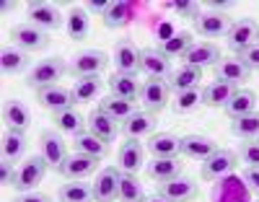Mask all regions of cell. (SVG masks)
I'll use <instances>...</instances> for the list:
<instances>
[{"instance_id": "28", "label": "cell", "mask_w": 259, "mask_h": 202, "mask_svg": "<svg viewBox=\"0 0 259 202\" xmlns=\"http://www.w3.org/2000/svg\"><path fill=\"white\" fill-rule=\"evenodd\" d=\"M73 153H83L96 161H104L109 155V143L99 140L94 132H80L78 138H73Z\"/></svg>"}, {"instance_id": "31", "label": "cell", "mask_w": 259, "mask_h": 202, "mask_svg": "<svg viewBox=\"0 0 259 202\" xmlns=\"http://www.w3.org/2000/svg\"><path fill=\"white\" fill-rule=\"evenodd\" d=\"M215 73V80H226V83H233V86H241L244 80H249L251 70H246V67L236 60V57H228V60H221L218 65L212 67Z\"/></svg>"}, {"instance_id": "44", "label": "cell", "mask_w": 259, "mask_h": 202, "mask_svg": "<svg viewBox=\"0 0 259 202\" xmlns=\"http://www.w3.org/2000/svg\"><path fill=\"white\" fill-rule=\"evenodd\" d=\"M236 60H239L246 70H259V44H251L249 50L239 52V55H236Z\"/></svg>"}, {"instance_id": "40", "label": "cell", "mask_w": 259, "mask_h": 202, "mask_svg": "<svg viewBox=\"0 0 259 202\" xmlns=\"http://www.w3.org/2000/svg\"><path fill=\"white\" fill-rule=\"evenodd\" d=\"M202 104V88H189V91H182V94H174V99H171V111L174 114H189V111H194Z\"/></svg>"}, {"instance_id": "3", "label": "cell", "mask_w": 259, "mask_h": 202, "mask_svg": "<svg viewBox=\"0 0 259 202\" xmlns=\"http://www.w3.org/2000/svg\"><path fill=\"white\" fill-rule=\"evenodd\" d=\"M236 166H239V153L218 148L207 161H202L200 176L205 179V182H218V179H226L228 174H233Z\"/></svg>"}, {"instance_id": "32", "label": "cell", "mask_w": 259, "mask_h": 202, "mask_svg": "<svg viewBox=\"0 0 259 202\" xmlns=\"http://www.w3.org/2000/svg\"><path fill=\"white\" fill-rule=\"evenodd\" d=\"M140 86L135 75H127V73H114L109 78V88H112V96L124 99V101H140Z\"/></svg>"}, {"instance_id": "21", "label": "cell", "mask_w": 259, "mask_h": 202, "mask_svg": "<svg viewBox=\"0 0 259 202\" xmlns=\"http://www.w3.org/2000/svg\"><path fill=\"white\" fill-rule=\"evenodd\" d=\"M148 153L153 158H177V155H182V138L171 132H156L148 140Z\"/></svg>"}, {"instance_id": "47", "label": "cell", "mask_w": 259, "mask_h": 202, "mask_svg": "<svg viewBox=\"0 0 259 202\" xmlns=\"http://www.w3.org/2000/svg\"><path fill=\"white\" fill-rule=\"evenodd\" d=\"M244 182H246V187L259 197V169H246V171H244Z\"/></svg>"}, {"instance_id": "27", "label": "cell", "mask_w": 259, "mask_h": 202, "mask_svg": "<svg viewBox=\"0 0 259 202\" xmlns=\"http://www.w3.org/2000/svg\"><path fill=\"white\" fill-rule=\"evenodd\" d=\"M192 44H194L192 31H177V34H171V36L161 39V42L156 44V47H158V52H161V55H166L168 60H182V57L189 52Z\"/></svg>"}, {"instance_id": "12", "label": "cell", "mask_w": 259, "mask_h": 202, "mask_svg": "<svg viewBox=\"0 0 259 202\" xmlns=\"http://www.w3.org/2000/svg\"><path fill=\"white\" fill-rule=\"evenodd\" d=\"M36 101L41 109L52 111V114H57V111H65V109H73L75 99H73V91L65 86H50V88H41V91H36Z\"/></svg>"}, {"instance_id": "6", "label": "cell", "mask_w": 259, "mask_h": 202, "mask_svg": "<svg viewBox=\"0 0 259 202\" xmlns=\"http://www.w3.org/2000/svg\"><path fill=\"white\" fill-rule=\"evenodd\" d=\"M11 42L16 44L18 50H24V52L31 55V52H41V50L50 47V34L31 26L26 21V24H16L11 29Z\"/></svg>"}, {"instance_id": "50", "label": "cell", "mask_w": 259, "mask_h": 202, "mask_svg": "<svg viewBox=\"0 0 259 202\" xmlns=\"http://www.w3.org/2000/svg\"><path fill=\"white\" fill-rule=\"evenodd\" d=\"M16 8V3H3V6H0V11H3V13H11Z\"/></svg>"}, {"instance_id": "46", "label": "cell", "mask_w": 259, "mask_h": 202, "mask_svg": "<svg viewBox=\"0 0 259 202\" xmlns=\"http://www.w3.org/2000/svg\"><path fill=\"white\" fill-rule=\"evenodd\" d=\"M16 182V169L11 161H0V184L3 187H13Z\"/></svg>"}, {"instance_id": "10", "label": "cell", "mask_w": 259, "mask_h": 202, "mask_svg": "<svg viewBox=\"0 0 259 202\" xmlns=\"http://www.w3.org/2000/svg\"><path fill=\"white\" fill-rule=\"evenodd\" d=\"M156 194L168 199V202H192V199H197L200 189H197V182L192 176H177L166 184H158Z\"/></svg>"}, {"instance_id": "48", "label": "cell", "mask_w": 259, "mask_h": 202, "mask_svg": "<svg viewBox=\"0 0 259 202\" xmlns=\"http://www.w3.org/2000/svg\"><path fill=\"white\" fill-rule=\"evenodd\" d=\"M13 202H52V197L41 192H26V194H18Z\"/></svg>"}, {"instance_id": "25", "label": "cell", "mask_w": 259, "mask_h": 202, "mask_svg": "<svg viewBox=\"0 0 259 202\" xmlns=\"http://www.w3.org/2000/svg\"><path fill=\"white\" fill-rule=\"evenodd\" d=\"M85 122H89V132H94L99 140H104V143H114V140H117L119 122H114L109 114H104L101 109H94Z\"/></svg>"}, {"instance_id": "2", "label": "cell", "mask_w": 259, "mask_h": 202, "mask_svg": "<svg viewBox=\"0 0 259 202\" xmlns=\"http://www.w3.org/2000/svg\"><path fill=\"white\" fill-rule=\"evenodd\" d=\"M47 161L41 158V155H31V158H26L24 164H21L16 169V182H13V189L26 194V192H34L39 187V182L45 179L47 174Z\"/></svg>"}, {"instance_id": "4", "label": "cell", "mask_w": 259, "mask_h": 202, "mask_svg": "<svg viewBox=\"0 0 259 202\" xmlns=\"http://www.w3.org/2000/svg\"><path fill=\"white\" fill-rule=\"evenodd\" d=\"M109 65V55L104 50H80L70 65H68V73L73 78H85V75H101V70Z\"/></svg>"}, {"instance_id": "23", "label": "cell", "mask_w": 259, "mask_h": 202, "mask_svg": "<svg viewBox=\"0 0 259 202\" xmlns=\"http://www.w3.org/2000/svg\"><path fill=\"white\" fill-rule=\"evenodd\" d=\"M114 67L117 73H127V75H135L140 70V50L135 47V42L122 39L114 47Z\"/></svg>"}, {"instance_id": "15", "label": "cell", "mask_w": 259, "mask_h": 202, "mask_svg": "<svg viewBox=\"0 0 259 202\" xmlns=\"http://www.w3.org/2000/svg\"><path fill=\"white\" fill-rule=\"evenodd\" d=\"M202 80V67H194V65H179L168 73L166 78V86L171 94H182V91H189V88H197Z\"/></svg>"}, {"instance_id": "35", "label": "cell", "mask_w": 259, "mask_h": 202, "mask_svg": "<svg viewBox=\"0 0 259 202\" xmlns=\"http://www.w3.org/2000/svg\"><path fill=\"white\" fill-rule=\"evenodd\" d=\"M99 109L104 111V114H109L114 122H122V125L138 111L135 101H124V99H117V96H104L99 101Z\"/></svg>"}, {"instance_id": "26", "label": "cell", "mask_w": 259, "mask_h": 202, "mask_svg": "<svg viewBox=\"0 0 259 202\" xmlns=\"http://www.w3.org/2000/svg\"><path fill=\"white\" fill-rule=\"evenodd\" d=\"M29 62H31L29 52L18 50L16 44H8V47H3V52H0V73L3 75H18L29 67Z\"/></svg>"}, {"instance_id": "39", "label": "cell", "mask_w": 259, "mask_h": 202, "mask_svg": "<svg viewBox=\"0 0 259 202\" xmlns=\"http://www.w3.org/2000/svg\"><path fill=\"white\" fill-rule=\"evenodd\" d=\"M65 26H68V36L80 42V39H89L91 31V18L85 13V8H73L70 16L65 18Z\"/></svg>"}, {"instance_id": "36", "label": "cell", "mask_w": 259, "mask_h": 202, "mask_svg": "<svg viewBox=\"0 0 259 202\" xmlns=\"http://www.w3.org/2000/svg\"><path fill=\"white\" fill-rule=\"evenodd\" d=\"M104 88V80L99 75H85V78H75L73 80V99L75 104H85V101H94Z\"/></svg>"}, {"instance_id": "29", "label": "cell", "mask_w": 259, "mask_h": 202, "mask_svg": "<svg viewBox=\"0 0 259 202\" xmlns=\"http://www.w3.org/2000/svg\"><path fill=\"white\" fill-rule=\"evenodd\" d=\"M145 174L158 184H166L171 179L182 176V164L179 158H153L150 164H145Z\"/></svg>"}, {"instance_id": "18", "label": "cell", "mask_w": 259, "mask_h": 202, "mask_svg": "<svg viewBox=\"0 0 259 202\" xmlns=\"http://www.w3.org/2000/svg\"><path fill=\"white\" fill-rule=\"evenodd\" d=\"M145 164V148L138 140H124L117 150V169L122 174H138Z\"/></svg>"}, {"instance_id": "45", "label": "cell", "mask_w": 259, "mask_h": 202, "mask_svg": "<svg viewBox=\"0 0 259 202\" xmlns=\"http://www.w3.org/2000/svg\"><path fill=\"white\" fill-rule=\"evenodd\" d=\"M168 8L174 11L177 16H182V18H192V21L200 18V6L197 3H171Z\"/></svg>"}, {"instance_id": "16", "label": "cell", "mask_w": 259, "mask_h": 202, "mask_svg": "<svg viewBox=\"0 0 259 202\" xmlns=\"http://www.w3.org/2000/svg\"><path fill=\"white\" fill-rule=\"evenodd\" d=\"M174 70L171 60L166 55L158 52V47H145L140 50V73H145L148 78H168V73Z\"/></svg>"}, {"instance_id": "20", "label": "cell", "mask_w": 259, "mask_h": 202, "mask_svg": "<svg viewBox=\"0 0 259 202\" xmlns=\"http://www.w3.org/2000/svg\"><path fill=\"white\" fill-rule=\"evenodd\" d=\"M156 114H150V111H135L133 117H130L124 125H122V132L127 135V140H138V138H150V135H156Z\"/></svg>"}, {"instance_id": "1", "label": "cell", "mask_w": 259, "mask_h": 202, "mask_svg": "<svg viewBox=\"0 0 259 202\" xmlns=\"http://www.w3.org/2000/svg\"><path fill=\"white\" fill-rule=\"evenodd\" d=\"M65 73H68V62L55 55V57H47V60H41V62H36L31 67V70L26 73V86L41 91V88L57 86V80H62Z\"/></svg>"}, {"instance_id": "34", "label": "cell", "mask_w": 259, "mask_h": 202, "mask_svg": "<svg viewBox=\"0 0 259 202\" xmlns=\"http://www.w3.org/2000/svg\"><path fill=\"white\" fill-rule=\"evenodd\" d=\"M101 21H104L106 29H124V26H130V21H133V6L124 3V0H114V3L106 6Z\"/></svg>"}, {"instance_id": "13", "label": "cell", "mask_w": 259, "mask_h": 202, "mask_svg": "<svg viewBox=\"0 0 259 202\" xmlns=\"http://www.w3.org/2000/svg\"><path fill=\"white\" fill-rule=\"evenodd\" d=\"M233 21L226 16V13H218V11H207V13H200V18L194 21V29H197L200 36L205 39H221L228 34Z\"/></svg>"}, {"instance_id": "42", "label": "cell", "mask_w": 259, "mask_h": 202, "mask_svg": "<svg viewBox=\"0 0 259 202\" xmlns=\"http://www.w3.org/2000/svg\"><path fill=\"white\" fill-rule=\"evenodd\" d=\"M119 202H145L143 184L138 182L135 174H122V184H119Z\"/></svg>"}, {"instance_id": "24", "label": "cell", "mask_w": 259, "mask_h": 202, "mask_svg": "<svg viewBox=\"0 0 259 202\" xmlns=\"http://www.w3.org/2000/svg\"><path fill=\"white\" fill-rule=\"evenodd\" d=\"M236 91H239V86L226 83V80H212L210 86L202 88V104L210 109H226V104L233 99Z\"/></svg>"}, {"instance_id": "49", "label": "cell", "mask_w": 259, "mask_h": 202, "mask_svg": "<svg viewBox=\"0 0 259 202\" xmlns=\"http://www.w3.org/2000/svg\"><path fill=\"white\" fill-rule=\"evenodd\" d=\"M106 6L109 3H85V13H96V16H104V11H106Z\"/></svg>"}, {"instance_id": "11", "label": "cell", "mask_w": 259, "mask_h": 202, "mask_svg": "<svg viewBox=\"0 0 259 202\" xmlns=\"http://www.w3.org/2000/svg\"><path fill=\"white\" fill-rule=\"evenodd\" d=\"M26 18H29L31 26H36V29H41V31H47V34H52V31H57V29L62 26L60 11H57L55 6H50V3H29Z\"/></svg>"}, {"instance_id": "43", "label": "cell", "mask_w": 259, "mask_h": 202, "mask_svg": "<svg viewBox=\"0 0 259 202\" xmlns=\"http://www.w3.org/2000/svg\"><path fill=\"white\" fill-rule=\"evenodd\" d=\"M239 158H241V164H246V169H259V140L241 143L239 145Z\"/></svg>"}, {"instance_id": "5", "label": "cell", "mask_w": 259, "mask_h": 202, "mask_svg": "<svg viewBox=\"0 0 259 202\" xmlns=\"http://www.w3.org/2000/svg\"><path fill=\"white\" fill-rule=\"evenodd\" d=\"M140 104L145 106V111L150 114H158L171 104V91L163 78H148L140 86Z\"/></svg>"}, {"instance_id": "19", "label": "cell", "mask_w": 259, "mask_h": 202, "mask_svg": "<svg viewBox=\"0 0 259 202\" xmlns=\"http://www.w3.org/2000/svg\"><path fill=\"white\" fill-rule=\"evenodd\" d=\"M3 125H6V130L26 132L31 127V109L18 99H8L3 104Z\"/></svg>"}, {"instance_id": "38", "label": "cell", "mask_w": 259, "mask_h": 202, "mask_svg": "<svg viewBox=\"0 0 259 202\" xmlns=\"http://www.w3.org/2000/svg\"><path fill=\"white\" fill-rule=\"evenodd\" d=\"M231 132L244 143H254L259 140V111H251L246 117H239L231 122Z\"/></svg>"}, {"instance_id": "41", "label": "cell", "mask_w": 259, "mask_h": 202, "mask_svg": "<svg viewBox=\"0 0 259 202\" xmlns=\"http://www.w3.org/2000/svg\"><path fill=\"white\" fill-rule=\"evenodd\" d=\"M60 202H94V187L83 182H70L57 189Z\"/></svg>"}, {"instance_id": "52", "label": "cell", "mask_w": 259, "mask_h": 202, "mask_svg": "<svg viewBox=\"0 0 259 202\" xmlns=\"http://www.w3.org/2000/svg\"><path fill=\"white\" fill-rule=\"evenodd\" d=\"M256 44H259V39H256Z\"/></svg>"}, {"instance_id": "7", "label": "cell", "mask_w": 259, "mask_h": 202, "mask_svg": "<svg viewBox=\"0 0 259 202\" xmlns=\"http://www.w3.org/2000/svg\"><path fill=\"white\" fill-rule=\"evenodd\" d=\"M39 155L47 161V166L52 171H60L65 158H68V145H65V140L60 138V132H52V130H45L39 135Z\"/></svg>"}, {"instance_id": "22", "label": "cell", "mask_w": 259, "mask_h": 202, "mask_svg": "<svg viewBox=\"0 0 259 202\" xmlns=\"http://www.w3.org/2000/svg\"><path fill=\"white\" fill-rule=\"evenodd\" d=\"M215 150H218V143L207 138V135H187V138H182V155H187L192 161H207Z\"/></svg>"}, {"instance_id": "17", "label": "cell", "mask_w": 259, "mask_h": 202, "mask_svg": "<svg viewBox=\"0 0 259 202\" xmlns=\"http://www.w3.org/2000/svg\"><path fill=\"white\" fill-rule=\"evenodd\" d=\"M96 169H99V161H96V158H91V155H83V153H70L68 158H65L60 174L68 179V182H80V179L91 176Z\"/></svg>"}, {"instance_id": "37", "label": "cell", "mask_w": 259, "mask_h": 202, "mask_svg": "<svg viewBox=\"0 0 259 202\" xmlns=\"http://www.w3.org/2000/svg\"><path fill=\"white\" fill-rule=\"evenodd\" d=\"M0 150H3V161L16 164L21 155L26 153V135L24 132H16V130H6L3 143H0Z\"/></svg>"}, {"instance_id": "9", "label": "cell", "mask_w": 259, "mask_h": 202, "mask_svg": "<svg viewBox=\"0 0 259 202\" xmlns=\"http://www.w3.org/2000/svg\"><path fill=\"white\" fill-rule=\"evenodd\" d=\"M119 184H122V171L117 166H106L94 179V202H114L119 199Z\"/></svg>"}, {"instance_id": "14", "label": "cell", "mask_w": 259, "mask_h": 202, "mask_svg": "<svg viewBox=\"0 0 259 202\" xmlns=\"http://www.w3.org/2000/svg\"><path fill=\"white\" fill-rule=\"evenodd\" d=\"M182 60L184 65H194V67H215L223 57H221V47L215 42H194Z\"/></svg>"}, {"instance_id": "33", "label": "cell", "mask_w": 259, "mask_h": 202, "mask_svg": "<svg viewBox=\"0 0 259 202\" xmlns=\"http://www.w3.org/2000/svg\"><path fill=\"white\" fill-rule=\"evenodd\" d=\"M52 125H55L57 132L73 135V138H78V135L85 132V127H89V122H85L83 114H80V111H75V109H65V111L52 114Z\"/></svg>"}, {"instance_id": "51", "label": "cell", "mask_w": 259, "mask_h": 202, "mask_svg": "<svg viewBox=\"0 0 259 202\" xmlns=\"http://www.w3.org/2000/svg\"><path fill=\"white\" fill-rule=\"evenodd\" d=\"M145 202H168V199H163V197H158V194H153V197H148Z\"/></svg>"}, {"instance_id": "30", "label": "cell", "mask_w": 259, "mask_h": 202, "mask_svg": "<svg viewBox=\"0 0 259 202\" xmlns=\"http://www.w3.org/2000/svg\"><path fill=\"white\" fill-rule=\"evenodd\" d=\"M256 106H259L256 94L249 91V88H239V91L233 94V99L226 104V114L231 119H239V117H246L251 111H256Z\"/></svg>"}, {"instance_id": "8", "label": "cell", "mask_w": 259, "mask_h": 202, "mask_svg": "<svg viewBox=\"0 0 259 202\" xmlns=\"http://www.w3.org/2000/svg\"><path fill=\"white\" fill-rule=\"evenodd\" d=\"M259 39V26H256V21L254 18H236L228 34H226V42H228V47L239 55L244 50H249L251 44H256Z\"/></svg>"}]
</instances>
